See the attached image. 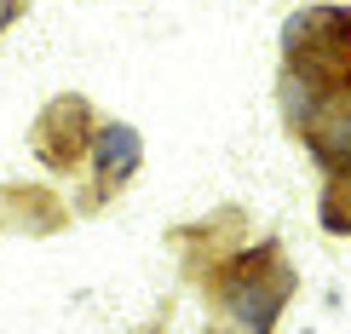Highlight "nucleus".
Instances as JSON below:
<instances>
[{
	"instance_id": "nucleus-1",
	"label": "nucleus",
	"mask_w": 351,
	"mask_h": 334,
	"mask_svg": "<svg viewBox=\"0 0 351 334\" xmlns=\"http://www.w3.org/2000/svg\"><path fill=\"white\" fill-rule=\"evenodd\" d=\"M305 133H311V150L323 156V167H351V75L334 81L328 93L317 98Z\"/></svg>"
},
{
	"instance_id": "nucleus-2",
	"label": "nucleus",
	"mask_w": 351,
	"mask_h": 334,
	"mask_svg": "<svg viewBox=\"0 0 351 334\" xmlns=\"http://www.w3.org/2000/svg\"><path fill=\"white\" fill-rule=\"evenodd\" d=\"M282 300H288V271H276L271 283L259 271H247L225 288V311L237 323V334H271V317L282 311Z\"/></svg>"
},
{
	"instance_id": "nucleus-3",
	"label": "nucleus",
	"mask_w": 351,
	"mask_h": 334,
	"mask_svg": "<svg viewBox=\"0 0 351 334\" xmlns=\"http://www.w3.org/2000/svg\"><path fill=\"white\" fill-rule=\"evenodd\" d=\"M93 162H98V179H104V184H121V179H133V167H138V133H133L127 121H110V127H98Z\"/></svg>"
},
{
	"instance_id": "nucleus-4",
	"label": "nucleus",
	"mask_w": 351,
	"mask_h": 334,
	"mask_svg": "<svg viewBox=\"0 0 351 334\" xmlns=\"http://www.w3.org/2000/svg\"><path fill=\"white\" fill-rule=\"evenodd\" d=\"M18 12H23V0H0V29L18 23Z\"/></svg>"
},
{
	"instance_id": "nucleus-5",
	"label": "nucleus",
	"mask_w": 351,
	"mask_h": 334,
	"mask_svg": "<svg viewBox=\"0 0 351 334\" xmlns=\"http://www.w3.org/2000/svg\"><path fill=\"white\" fill-rule=\"evenodd\" d=\"M334 230H351V179H346V208H340V225Z\"/></svg>"
},
{
	"instance_id": "nucleus-6",
	"label": "nucleus",
	"mask_w": 351,
	"mask_h": 334,
	"mask_svg": "<svg viewBox=\"0 0 351 334\" xmlns=\"http://www.w3.org/2000/svg\"><path fill=\"white\" fill-rule=\"evenodd\" d=\"M300 334H317V329H300Z\"/></svg>"
}]
</instances>
